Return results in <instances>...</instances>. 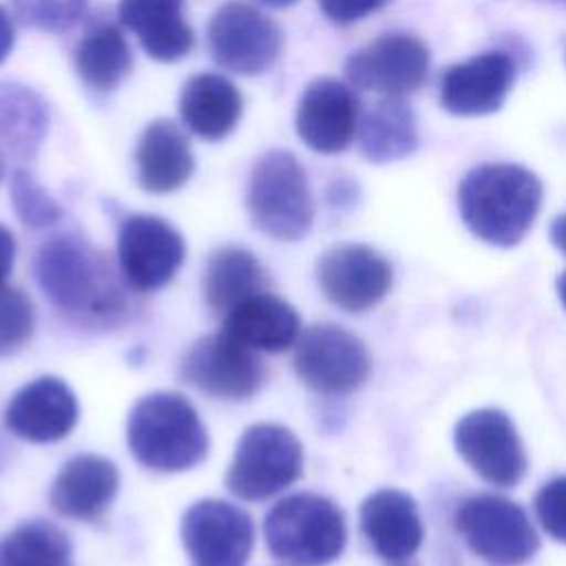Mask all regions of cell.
<instances>
[{
  "instance_id": "5",
  "label": "cell",
  "mask_w": 566,
  "mask_h": 566,
  "mask_svg": "<svg viewBox=\"0 0 566 566\" xmlns=\"http://www.w3.org/2000/svg\"><path fill=\"white\" fill-rule=\"evenodd\" d=\"M252 226L276 241H298L314 223V199L303 164L283 148L263 153L248 181Z\"/></svg>"
},
{
  "instance_id": "27",
  "label": "cell",
  "mask_w": 566,
  "mask_h": 566,
  "mask_svg": "<svg viewBox=\"0 0 566 566\" xmlns=\"http://www.w3.org/2000/svg\"><path fill=\"white\" fill-rule=\"evenodd\" d=\"M268 274L259 259L241 245L217 248L203 270V296L210 310L230 312L241 301L265 292Z\"/></svg>"
},
{
  "instance_id": "25",
  "label": "cell",
  "mask_w": 566,
  "mask_h": 566,
  "mask_svg": "<svg viewBox=\"0 0 566 566\" xmlns=\"http://www.w3.org/2000/svg\"><path fill=\"white\" fill-rule=\"evenodd\" d=\"M221 329L254 352H285L301 334V316L265 290L226 312Z\"/></svg>"
},
{
  "instance_id": "4",
  "label": "cell",
  "mask_w": 566,
  "mask_h": 566,
  "mask_svg": "<svg viewBox=\"0 0 566 566\" xmlns=\"http://www.w3.org/2000/svg\"><path fill=\"white\" fill-rule=\"evenodd\" d=\"M272 557L292 566H327L345 548L347 526L340 506L318 493H292L279 500L263 520Z\"/></svg>"
},
{
  "instance_id": "17",
  "label": "cell",
  "mask_w": 566,
  "mask_h": 566,
  "mask_svg": "<svg viewBox=\"0 0 566 566\" xmlns=\"http://www.w3.org/2000/svg\"><path fill=\"white\" fill-rule=\"evenodd\" d=\"M515 84V62L504 51H484L451 64L440 75V106L458 117L500 111Z\"/></svg>"
},
{
  "instance_id": "29",
  "label": "cell",
  "mask_w": 566,
  "mask_h": 566,
  "mask_svg": "<svg viewBox=\"0 0 566 566\" xmlns=\"http://www.w3.org/2000/svg\"><path fill=\"white\" fill-rule=\"evenodd\" d=\"M69 535L49 520H24L0 537V566H71Z\"/></svg>"
},
{
  "instance_id": "26",
  "label": "cell",
  "mask_w": 566,
  "mask_h": 566,
  "mask_svg": "<svg viewBox=\"0 0 566 566\" xmlns=\"http://www.w3.org/2000/svg\"><path fill=\"white\" fill-rule=\"evenodd\" d=\"M358 146L367 161L389 164L416 153L420 144L418 122L405 99L382 97L360 115Z\"/></svg>"
},
{
  "instance_id": "22",
  "label": "cell",
  "mask_w": 566,
  "mask_h": 566,
  "mask_svg": "<svg viewBox=\"0 0 566 566\" xmlns=\"http://www.w3.org/2000/svg\"><path fill=\"white\" fill-rule=\"evenodd\" d=\"M137 184L153 195H168L188 184L195 155L184 128L166 117L150 122L135 146Z\"/></svg>"
},
{
  "instance_id": "18",
  "label": "cell",
  "mask_w": 566,
  "mask_h": 566,
  "mask_svg": "<svg viewBox=\"0 0 566 566\" xmlns=\"http://www.w3.org/2000/svg\"><path fill=\"white\" fill-rule=\"evenodd\" d=\"M80 418L75 394L55 376H40L18 389L4 409V427L29 442L66 438Z\"/></svg>"
},
{
  "instance_id": "7",
  "label": "cell",
  "mask_w": 566,
  "mask_h": 566,
  "mask_svg": "<svg viewBox=\"0 0 566 566\" xmlns=\"http://www.w3.org/2000/svg\"><path fill=\"white\" fill-rule=\"evenodd\" d=\"M453 526L471 553L489 566H522L539 548V537L526 511L495 493L462 500Z\"/></svg>"
},
{
  "instance_id": "11",
  "label": "cell",
  "mask_w": 566,
  "mask_h": 566,
  "mask_svg": "<svg viewBox=\"0 0 566 566\" xmlns=\"http://www.w3.org/2000/svg\"><path fill=\"white\" fill-rule=\"evenodd\" d=\"M453 442L462 460L484 482L509 489L526 471V453L513 420L493 407L462 416L453 429Z\"/></svg>"
},
{
  "instance_id": "41",
  "label": "cell",
  "mask_w": 566,
  "mask_h": 566,
  "mask_svg": "<svg viewBox=\"0 0 566 566\" xmlns=\"http://www.w3.org/2000/svg\"><path fill=\"white\" fill-rule=\"evenodd\" d=\"M0 179H2V159H0Z\"/></svg>"
},
{
  "instance_id": "38",
  "label": "cell",
  "mask_w": 566,
  "mask_h": 566,
  "mask_svg": "<svg viewBox=\"0 0 566 566\" xmlns=\"http://www.w3.org/2000/svg\"><path fill=\"white\" fill-rule=\"evenodd\" d=\"M259 4H265V7H272V9H287L292 4H296L298 0H256Z\"/></svg>"
},
{
  "instance_id": "12",
  "label": "cell",
  "mask_w": 566,
  "mask_h": 566,
  "mask_svg": "<svg viewBox=\"0 0 566 566\" xmlns=\"http://www.w3.org/2000/svg\"><path fill=\"white\" fill-rule=\"evenodd\" d=\"M186 259L179 230L155 214H130L117 234V263L124 281L137 292H155L172 281Z\"/></svg>"
},
{
  "instance_id": "20",
  "label": "cell",
  "mask_w": 566,
  "mask_h": 566,
  "mask_svg": "<svg viewBox=\"0 0 566 566\" xmlns=\"http://www.w3.org/2000/svg\"><path fill=\"white\" fill-rule=\"evenodd\" d=\"M117 489L119 471L108 458L80 453L57 471L49 491V504L69 520H97L113 504Z\"/></svg>"
},
{
  "instance_id": "9",
  "label": "cell",
  "mask_w": 566,
  "mask_h": 566,
  "mask_svg": "<svg viewBox=\"0 0 566 566\" xmlns=\"http://www.w3.org/2000/svg\"><path fill=\"white\" fill-rule=\"evenodd\" d=\"M292 367L312 391L343 396L356 391L369 378L371 358L365 343L349 329L316 323L298 334Z\"/></svg>"
},
{
  "instance_id": "14",
  "label": "cell",
  "mask_w": 566,
  "mask_h": 566,
  "mask_svg": "<svg viewBox=\"0 0 566 566\" xmlns=\"http://www.w3.org/2000/svg\"><path fill=\"white\" fill-rule=\"evenodd\" d=\"M190 566H245L254 548L252 517L226 500H199L181 517Z\"/></svg>"
},
{
  "instance_id": "31",
  "label": "cell",
  "mask_w": 566,
  "mask_h": 566,
  "mask_svg": "<svg viewBox=\"0 0 566 566\" xmlns=\"http://www.w3.org/2000/svg\"><path fill=\"white\" fill-rule=\"evenodd\" d=\"M11 7L24 27L64 33L84 18L88 0H11Z\"/></svg>"
},
{
  "instance_id": "21",
  "label": "cell",
  "mask_w": 566,
  "mask_h": 566,
  "mask_svg": "<svg viewBox=\"0 0 566 566\" xmlns=\"http://www.w3.org/2000/svg\"><path fill=\"white\" fill-rule=\"evenodd\" d=\"M117 20L157 62L184 60L195 46L186 0H119Z\"/></svg>"
},
{
  "instance_id": "3",
  "label": "cell",
  "mask_w": 566,
  "mask_h": 566,
  "mask_svg": "<svg viewBox=\"0 0 566 566\" xmlns=\"http://www.w3.org/2000/svg\"><path fill=\"white\" fill-rule=\"evenodd\" d=\"M130 453L148 469L177 473L208 453V433L195 407L175 391H155L135 402L126 422Z\"/></svg>"
},
{
  "instance_id": "34",
  "label": "cell",
  "mask_w": 566,
  "mask_h": 566,
  "mask_svg": "<svg viewBox=\"0 0 566 566\" xmlns=\"http://www.w3.org/2000/svg\"><path fill=\"white\" fill-rule=\"evenodd\" d=\"M389 2L394 0H318V9L332 24L347 27L380 11Z\"/></svg>"
},
{
  "instance_id": "19",
  "label": "cell",
  "mask_w": 566,
  "mask_h": 566,
  "mask_svg": "<svg viewBox=\"0 0 566 566\" xmlns=\"http://www.w3.org/2000/svg\"><path fill=\"white\" fill-rule=\"evenodd\" d=\"M360 531L387 564L411 559L424 537L416 500L398 489H378L360 504Z\"/></svg>"
},
{
  "instance_id": "36",
  "label": "cell",
  "mask_w": 566,
  "mask_h": 566,
  "mask_svg": "<svg viewBox=\"0 0 566 566\" xmlns=\"http://www.w3.org/2000/svg\"><path fill=\"white\" fill-rule=\"evenodd\" d=\"M15 44V24L9 11L0 4V64L11 55Z\"/></svg>"
},
{
  "instance_id": "28",
  "label": "cell",
  "mask_w": 566,
  "mask_h": 566,
  "mask_svg": "<svg viewBox=\"0 0 566 566\" xmlns=\"http://www.w3.org/2000/svg\"><path fill=\"white\" fill-rule=\"evenodd\" d=\"M49 133V108L27 84L0 80V144L18 159H35Z\"/></svg>"
},
{
  "instance_id": "37",
  "label": "cell",
  "mask_w": 566,
  "mask_h": 566,
  "mask_svg": "<svg viewBox=\"0 0 566 566\" xmlns=\"http://www.w3.org/2000/svg\"><path fill=\"white\" fill-rule=\"evenodd\" d=\"M548 237H551V243L566 256V214H557L551 221Z\"/></svg>"
},
{
  "instance_id": "10",
  "label": "cell",
  "mask_w": 566,
  "mask_h": 566,
  "mask_svg": "<svg viewBox=\"0 0 566 566\" xmlns=\"http://www.w3.org/2000/svg\"><path fill=\"white\" fill-rule=\"evenodd\" d=\"M429 62V49L420 38L385 33L345 60V77L358 91L405 99L424 84Z\"/></svg>"
},
{
  "instance_id": "33",
  "label": "cell",
  "mask_w": 566,
  "mask_h": 566,
  "mask_svg": "<svg viewBox=\"0 0 566 566\" xmlns=\"http://www.w3.org/2000/svg\"><path fill=\"white\" fill-rule=\"evenodd\" d=\"M535 513L542 528L566 544V475L548 480L535 495Z\"/></svg>"
},
{
  "instance_id": "30",
  "label": "cell",
  "mask_w": 566,
  "mask_h": 566,
  "mask_svg": "<svg viewBox=\"0 0 566 566\" xmlns=\"http://www.w3.org/2000/svg\"><path fill=\"white\" fill-rule=\"evenodd\" d=\"M9 197L18 219L27 228H49L62 219V206L44 190L29 168H15L11 172Z\"/></svg>"
},
{
  "instance_id": "23",
  "label": "cell",
  "mask_w": 566,
  "mask_h": 566,
  "mask_svg": "<svg viewBox=\"0 0 566 566\" xmlns=\"http://www.w3.org/2000/svg\"><path fill=\"white\" fill-rule=\"evenodd\" d=\"M73 66L91 93H113L133 71V51L122 24L106 15L88 20L73 49Z\"/></svg>"
},
{
  "instance_id": "24",
  "label": "cell",
  "mask_w": 566,
  "mask_h": 566,
  "mask_svg": "<svg viewBox=\"0 0 566 566\" xmlns=\"http://www.w3.org/2000/svg\"><path fill=\"white\" fill-rule=\"evenodd\" d=\"M179 115L190 133L206 142H219L237 128L243 115V95L219 73H197L181 86Z\"/></svg>"
},
{
  "instance_id": "32",
  "label": "cell",
  "mask_w": 566,
  "mask_h": 566,
  "mask_svg": "<svg viewBox=\"0 0 566 566\" xmlns=\"http://www.w3.org/2000/svg\"><path fill=\"white\" fill-rule=\"evenodd\" d=\"M31 298L18 287H0V356L18 352L33 334Z\"/></svg>"
},
{
  "instance_id": "13",
  "label": "cell",
  "mask_w": 566,
  "mask_h": 566,
  "mask_svg": "<svg viewBox=\"0 0 566 566\" xmlns=\"http://www.w3.org/2000/svg\"><path fill=\"white\" fill-rule=\"evenodd\" d=\"M181 378L195 389L228 400L254 396L265 378L256 352L223 329L199 338L181 360Z\"/></svg>"
},
{
  "instance_id": "40",
  "label": "cell",
  "mask_w": 566,
  "mask_h": 566,
  "mask_svg": "<svg viewBox=\"0 0 566 566\" xmlns=\"http://www.w3.org/2000/svg\"><path fill=\"white\" fill-rule=\"evenodd\" d=\"M389 566H418V564H413L411 559H407V562H394V564H389Z\"/></svg>"
},
{
  "instance_id": "16",
  "label": "cell",
  "mask_w": 566,
  "mask_h": 566,
  "mask_svg": "<svg viewBox=\"0 0 566 566\" xmlns=\"http://www.w3.org/2000/svg\"><path fill=\"white\" fill-rule=\"evenodd\" d=\"M360 122V102L354 86L336 77L312 80L298 97L294 128L301 142L321 155L349 148Z\"/></svg>"
},
{
  "instance_id": "35",
  "label": "cell",
  "mask_w": 566,
  "mask_h": 566,
  "mask_svg": "<svg viewBox=\"0 0 566 566\" xmlns=\"http://www.w3.org/2000/svg\"><path fill=\"white\" fill-rule=\"evenodd\" d=\"M13 261H15V239H13L11 230L0 223V287L4 285L7 276L11 274Z\"/></svg>"
},
{
  "instance_id": "15",
  "label": "cell",
  "mask_w": 566,
  "mask_h": 566,
  "mask_svg": "<svg viewBox=\"0 0 566 566\" xmlns=\"http://www.w3.org/2000/svg\"><path fill=\"white\" fill-rule=\"evenodd\" d=\"M323 296L345 312H365L378 305L391 290L389 261L365 243H336L316 263Z\"/></svg>"
},
{
  "instance_id": "1",
  "label": "cell",
  "mask_w": 566,
  "mask_h": 566,
  "mask_svg": "<svg viewBox=\"0 0 566 566\" xmlns=\"http://www.w3.org/2000/svg\"><path fill=\"white\" fill-rule=\"evenodd\" d=\"M542 197V181L528 168L480 164L458 186V210L473 237L497 248H513L535 223Z\"/></svg>"
},
{
  "instance_id": "39",
  "label": "cell",
  "mask_w": 566,
  "mask_h": 566,
  "mask_svg": "<svg viewBox=\"0 0 566 566\" xmlns=\"http://www.w3.org/2000/svg\"><path fill=\"white\" fill-rule=\"evenodd\" d=\"M557 296H559V301H562V305L566 310V272H562L559 279H557Z\"/></svg>"
},
{
  "instance_id": "8",
  "label": "cell",
  "mask_w": 566,
  "mask_h": 566,
  "mask_svg": "<svg viewBox=\"0 0 566 566\" xmlns=\"http://www.w3.org/2000/svg\"><path fill=\"white\" fill-rule=\"evenodd\" d=\"M208 51L223 71L245 77L263 75L283 51V31L259 7L228 0L208 22Z\"/></svg>"
},
{
  "instance_id": "2",
  "label": "cell",
  "mask_w": 566,
  "mask_h": 566,
  "mask_svg": "<svg viewBox=\"0 0 566 566\" xmlns=\"http://www.w3.org/2000/svg\"><path fill=\"white\" fill-rule=\"evenodd\" d=\"M33 272L40 290L57 310L97 318L122 312V294L102 254L80 234H53L40 243Z\"/></svg>"
},
{
  "instance_id": "42",
  "label": "cell",
  "mask_w": 566,
  "mask_h": 566,
  "mask_svg": "<svg viewBox=\"0 0 566 566\" xmlns=\"http://www.w3.org/2000/svg\"><path fill=\"white\" fill-rule=\"evenodd\" d=\"M551 2H559V4H564V2H566V0H551Z\"/></svg>"
},
{
  "instance_id": "6",
  "label": "cell",
  "mask_w": 566,
  "mask_h": 566,
  "mask_svg": "<svg viewBox=\"0 0 566 566\" xmlns=\"http://www.w3.org/2000/svg\"><path fill=\"white\" fill-rule=\"evenodd\" d=\"M301 473L303 447L294 431L276 422H256L237 442L226 486L239 500L259 502L285 491Z\"/></svg>"
}]
</instances>
